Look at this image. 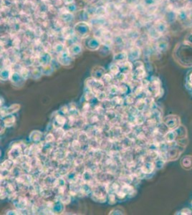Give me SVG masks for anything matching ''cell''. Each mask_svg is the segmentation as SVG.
<instances>
[{"label":"cell","instance_id":"1","mask_svg":"<svg viewBox=\"0 0 192 215\" xmlns=\"http://www.w3.org/2000/svg\"><path fill=\"white\" fill-rule=\"evenodd\" d=\"M75 33L77 34V36L80 37L82 38L87 37L88 36V34H90V27L88 23L81 22L77 23L75 25L74 29Z\"/></svg>","mask_w":192,"mask_h":215},{"label":"cell","instance_id":"2","mask_svg":"<svg viewBox=\"0 0 192 215\" xmlns=\"http://www.w3.org/2000/svg\"><path fill=\"white\" fill-rule=\"evenodd\" d=\"M57 60L59 63L63 65H68L73 61V58L69 51H66V50H64L62 53L58 54Z\"/></svg>","mask_w":192,"mask_h":215},{"label":"cell","instance_id":"3","mask_svg":"<svg viewBox=\"0 0 192 215\" xmlns=\"http://www.w3.org/2000/svg\"><path fill=\"white\" fill-rule=\"evenodd\" d=\"M85 46L90 50H96L100 47V41L97 38L90 37L85 41Z\"/></svg>","mask_w":192,"mask_h":215},{"label":"cell","instance_id":"4","mask_svg":"<svg viewBox=\"0 0 192 215\" xmlns=\"http://www.w3.org/2000/svg\"><path fill=\"white\" fill-rule=\"evenodd\" d=\"M128 60H129V55H128V53L125 52H120L116 54L113 57V61L118 65H121V64L126 62Z\"/></svg>","mask_w":192,"mask_h":215},{"label":"cell","instance_id":"5","mask_svg":"<svg viewBox=\"0 0 192 215\" xmlns=\"http://www.w3.org/2000/svg\"><path fill=\"white\" fill-rule=\"evenodd\" d=\"M106 70H105L103 67H97L93 69L92 72L93 77L98 79V80H101L103 76L106 74Z\"/></svg>","mask_w":192,"mask_h":215},{"label":"cell","instance_id":"6","mask_svg":"<svg viewBox=\"0 0 192 215\" xmlns=\"http://www.w3.org/2000/svg\"><path fill=\"white\" fill-rule=\"evenodd\" d=\"M141 55L140 49L138 48L137 47H133L130 50L129 53H128L129 55V60H135L138 59L139 57V56Z\"/></svg>","mask_w":192,"mask_h":215},{"label":"cell","instance_id":"7","mask_svg":"<svg viewBox=\"0 0 192 215\" xmlns=\"http://www.w3.org/2000/svg\"><path fill=\"white\" fill-rule=\"evenodd\" d=\"M82 52V47L79 44L74 43L71 44L69 49V53L71 55H78Z\"/></svg>","mask_w":192,"mask_h":215},{"label":"cell","instance_id":"8","mask_svg":"<svg viewBox=\"0 0 192 215\" xmlns=\"http://www.w3.org/2000/svg\"><path fill=\"white\" fill-rule=\"evenodd\" d=\"M39 60H40V63H41L42 66L49 65L50 63L52 60L51 55H50V53H44L42 54L41 56H40V57L39 58Z\"/></svg>","mask_w":192,"mask_h":215},{"label":"cell","instance_id":"9","mask_svg":"<svg viewBox=\"0 0 192 215\" xmlns=\"http://www.w3.org/2000/svg\"><path fill=\"white\" fill-rule=\"evenodd\" d=\"M119 67L121 73L128 74V73H129L131 71L132 68L133 67V65L131 63H130L129 61L127 60L126 62H125V63L121 64V65H119Z\"/></svg>","mask_w":192,"mask_h":215},{"label":"cell","instance_id":"10","mask_svg":"<svg viewBox=\"0 0 192 215\" xmlns=\"http://www.w3.org/2000/svg\"><path fill=\"white\" fill-rule=\"evenodd\" d=\"M52 212L56 213V214H60V213L63 212V211L64 210L63 203L60 201H58L57 202H55V204H52Z\"/></svg>","mask_w":192,"mask_h":215},{"label":"cell","instance_id":"11","mask_svg":"<svg viewBox=\"0 0 192 215\" xmlns=\"http://www.w3.org/2000/svg\"><path fill=\"white\" fill-rule=\"evenodd\" d=\"M4 124H5V127H11L14 125L15 123V117L14 116L8 115L6 116V118L4 119L3 121Z\"/></svg>","mask_w":192,"mask_h":215},{"label":"cell","instance_id":"12","mask_svg":"<svg viewBox=\"0 0 192 215\" xmlns=\"http://www.w3.org/2000/svg\"><path fill=\"white\" fill-rule=\"evenodd\" d=\"M109 71H110V73L112 75H118L120 73H121V70H120L119 65L115 63H112L111 65H110Z\"/></svg>","mask_w":192,"mask_h":215},{"label":"cell","instance_id":"13","mask_svg":"<svg viewBox=\"0 0 192 215\" xmlns=\"http://www.w3.org/2000/svg\"><path fill=\"white\" fill-rule=\"evenodd\" d=\"M11 81L15 84H16L17 83H20L22 80H24V79L22 77V75L20 74H19L18 73H11V76H10Z\"/></svg>","mask_w":192,"mask_h":215},{"label":"cell","instance_id":"14","mask_svg":"<svg viewBox=\"0 0 192 215\" xmlns=\"http://www.w3.org/2000/svg\"><path fill=\"white\" fill-rule=\"evenodd\" d=\"M41 135L42 133H40V131H34L31 133V135H30V138L32 141H34V142H37L41 139Z\"/></svg>","mask_w":192,"mask_h":215},{"label":"cell","instance_id":"15","mask_svg":"<svg viewBox=\"0 0 192 215\" xmlns=\"http://www.w3.org/2000/svg\"><path fill=\"white\" fill-rule=\"evenodd\" d=\"M11 75V73L8 68L2 69V70L1 71V79L3 80H7V79L10 78Z\"/></svg>","mask_w":192,"mask_h":215},{"label":"cell","instance_id":"16","mask_svg":"<svg viewBox=\"0 0 192 215\" xmlns=\"http://www.w3.org/2000/svg\"><path fill=\"white\" fill-rule=\"evenodd\" d=\"M61 18L63 19L65 22H69L73 20V15L70 14V12L67 10L66 12H63V14L61 15Z\"/></svg>","mask_w":192,"mask_h":215},{"label":"cell","instance_id":"17","mask_svg":"<svg viewBox=\"0 0 192 215\" xmlns=\"http://www.w3.org/2000/svg\"><path fill=\"white\" fill-rule=\"evenodd\" d=\"M55 122L58 123L59 127L60 128V127L63 126V125H65V123L66 122V119L63 116L58 115V116H57V117H56V119H55Z\"/></svg>","mask_w":192,"mask_h":215},{"label":"cell","instance_id":"18","mask_svg":"<svg viewBox=\"0 0 192 215\" xmlns=\"http://www.w3.org/2000/svg\"><path fill=\"white\" fill-rule=\"evenodd\" d=\"M124 101H125V100L123 99V98H121V97H118V96L114 97L112 100V102L113 103H116V105H119V106L123 105Z\"/></svg>","mask_w":192,"mask_h":215},{"label":"cell","instance_id":"19","mask_svg":"<svg viewBox=\"0 0 192 215\" xmlns=\"http://www.w3.org/2000/svg\"><path fill=\"white\" fill-rule=\"evenodd\" d=\"M20 75H22V77L25 80V79H27V78H28V77H29L30 76L31 73H30V71L28 69H27V68H22V70H21Z\"/></svg>","mask_w":192,"mask_h":215},{"label":"cell","instance_id":"20","mask_svg":"<svg viewBox=\"0 0 192 215\" xmlns=\"http://www.w3.org/2000/svg\"><path fill=\"white\" fill-rule=\"evenodd\" d=\"M112 75L111 74H105L103 77L101 78V80L104 83H110L112 81Z\"/></svg>","mask_w":192,"mask_h":215},{"label":"cell","instance_id":"21","mask_svg":"<svg viewBox=\"0 0 192 215\" xmlns=\"http://www.w3.org/2000/svg\"><path fill=\"white\" fill-rule=\"evenodd\" d=\"M128 86L126 84H122L121 86L118 87V90H119V92L121 93V94H124V93H126V92L128 91Z\"/></svg>","mask_w":192,"mask_h":215},{"label":"cell","instance_id":"22","mask_svg":"<svg viewBox=\"0 0 192 215\" xmlns=\"http://www.w3.org/2000/svg\"><path fill=\"white\" fill-rule=\"evenodd\" d=\"M118 92H119V90H118V87L115 86V85L109 86V93L110 94L115 95Z\"/></svg>","mask_w":192,"mask_h":215},{"label":"cell","instance_id":"23","mask_svg":"<svg viewBox=\"0 0 192 215\" xmlns=\"http://www.w3.org/2000/svg\"><path fill=\"white\" fill-rule=\"evenodd\" d=\"M76 9V7L75 5H73V4H70V5H67V10H68L70 12H74V11Z\"/></svg>","mask_w":192,"mask_h":215},{"label":"cell","instance_id":"24","mask_svg":"<svg viewBox=\"0 0 192 215\" xmlns=\"http://www.w3.org/2000/svg\"><path fill=\"white\" fill-rule=\"evenodd\" d=\"M125 100V101H127V103L129 104H132L133 103V100H134V98H133V97H131V95H129V96H127Z\"/></svg>","mask_w":192,"mask_h":215},{"label":"cell","instance_id":"25","mask_svg":"<svg viewBox=\"0 0 192 215\" xmlns=\"http://www.w3.org/2000/svg\"><path fill=\"white\" fill-rule=\"evenodd\" d=\"M86 2H88L89 4H91V5H93V4H96L98 2V0H85Z\"/></svg>","mask_w":192,"mask_h":215},{"label":"cell","instance_id":"26","mask_svg":"<svg viewBox=\"0 0 192 215\" xmlns=\"http://www.w3.org/2000/svg\"><path fill=\"white\" fill-rule=\"evenodd\" d=\"M64 2V3L65 4V5H70V4H73V2H74V0H63Z\"/></svg>","mask_w":192,"mask_h":215},{"label":"cell","instance_id":"27","mask_svg":"<svg viewBox=\"0 0 192 215\" xmlns=\"http://www.w3.org/2000/svg\"><path fill=\"white\" fill-rule=\"evenodd\" d=\"M103 1H104V2H110V1H111V0H103Z\"/></svg>","mask_w":192,"mask_h":215}]
</instances>
